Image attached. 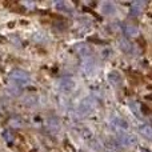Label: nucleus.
<instances>
[{"label":"nucleus","mask_w":152,"mask_h":152,"mask_svg":"<svg viewBox=\"0 0 152 152\" xmlns=\"http://www.w3.org/2000/svg\"><path fill=\"white\" fill-rule=\"evenodd\" d=\"M55 27H58L59 29H61V31H63V29H66V28H67V24H66V23H61V24H60V23H56V24H55Z\"/></svg>","instance_id":"19"},{"label":"nucleus","mask_w":152,"mask_h":152,"mask_svg":"<svg viewBox=\"0 0 152 152\" xmlns=\"http://www.w3.org/2000/svg\"><path fill=\"white\" fill-rule=\"evenodd\" d=\"M3 137H4V140L8 143V144H11V143L15 140V135H13L10 129H7V131L3 132Z\"/></svg>","instance_id":"16"},{"label":"nucleus","mask_w":152,"mask_h":152,"mask_svg":"<svg viewBox=\"0 0 152 152\" xmlns=\"http://www.w3.org/2000/svg\"><path fill=\"white\" fill-rule=\"evenodd\" d=\"M10 77L13 83L19 84V86H26L29 81V75L27 74L26 71H23V69H13V71L11 72Z\"/></svg>","instance_id":"2"},{"label":"nucleus","mask_w":152,"mask_h":152,"mask_svg":"<svg viewBox=\"0 0 152 152\" xmlns=\"http://www.w3.org/2000/svg\"><path fill=\"white\" fill-rule=\"evenodd\" d=\"M102 12L107 16H111V15H115L116 13V7L113 5V3H110V1H105L102 4Z\"/></svg>","instance_id":"10"},{"label":"nucleus","mask_w":152,"mask_h":152,"mask_svg":"<svg viewBox=\"0 0 152 152\" xmlns=\"http://www.w3.org/2000/svg\"><path fill=\"white\" fill-rule=\"evenodd\" d=\"M110 52H111L110 50H105L104 52H102V56L103 58H108V56H110Z\"/></svg>","instance_id":"21"},{"label":"nucleus","mask_w":152,"mask_h":152,"mask_svg":"<svg viewBox=\"0 0 152 152\" xmlns=\"http://www.w3.org/2000/svg\"><path fill=\"white\" fill-rule=\"evenodd\" d=\"M112 124L115 126V128H118V131H127L129 128V124L127 120H124L120 116H113L112 118Z\"/></svg>","instance_id":"6"},{"label":"nucleus","mask_w":152,"mask_h":152,"mask_svg":"<svg viewBox=\"0 0 152 152\" xmlns=\"http://www.w3.org/2000/svg\"><path fill=\"white\" fill-rule=\"evenodd\" d=\"M119 45H120V50L124 53H132V51H134V44L128 39H126V37H121L119 40Z\"/></svg>","instance_id":"8"},{"label":"nucleus","mask_w":152,"mask_h":152,"mask_svg":"<svg viewBox=\"0 0 152 152\" xmlns=\"http://www.w3.org/2000/svg\"><path fill=\"white\" fill-rule=\"evenodd\" d=\"M139 132L148 140H152V127L148 124H142L139 127Z\"/></svg>","instance_id":"12"},{"label":"nucleus","mask_w":152,"mask_h":152,"mask_svg":"<svg viewBox=\"0 0 152 152\" xmlns=\"http://www.w3.org/2000/svg\"><path fill=\"white\" fill-rule=\"evenodd\" d=\"M123 31L124 34L127 35L128 37H136L139 36V28L134 24H124L123 26Z\"/></svg>","instance_id":"7"},{"label":"nucleus","mask_w":152,"mask_h":152,"mask_svg":"<svg viewBox=\"0 0 152 152\" xmlns=\"http://www.w3.org/2000/svg\"><path fill=\"white\" fill-rule=\"evenodd\" d=\"M129 105H131V110H132V112L135 113V115L137 116V118H140L142 116V113H140V110H142V107H139V104L137 103H129Z\"/></svg>","instance_id":"18"},{"label":"nucleus","mask_w":152,"mask_h":152,"mask_svg":"<svg viewBox=\"0 0 152 152\" xmlns=\"http://www.w3.org/2000/svg\"><path fill=\"white\" fill-rule=\"evenodd\" d=\"M29 152H37L36 150H31V151H29Z\"/></svg>","instance_id":"25"},{"label":"nucleus","mask_w":152,"mask_h":152,"mask_svg":"<svg viewBox=\"0 0 152 152\" xmlns=\"http://www.w3.org/2000/svg\"><path fill=\"white\" fill-rule=\"evenodd\" d=\"M95 60L94 59H87L86 60V63H84V66H83V68H84V71H86V74L87 75H92L94 74V71H95Z\"/></svg>","instance_id":"13"},{"label":"nucleus","mask_w":152,"mask_h":152,"mask_svg":"<svg viewBox=\"0 0 152 152\" xmlns=\"http://www.w3.org/2000/svg\"><path fill=\"white\" fill-rule=\"evenodd\" d=\"M142 111H143V113H147V115L151 113V110L147 107V105H142Z\"/></svg>","instance_id":"20"},{"label":"nucleus","mask_w":152,"mask_h":152,"mask_svg":"<svg viewBox=\"0 0 152 152\" xmlns=\"http://www.w3.org/2000/svg\"><path fill=\"white\" fill-rule=\"evenodd\" d=\"M145 97H147V99H150V100H152V94H150V95H147V96H145Z\"/></svg>","instance_id":"23"},{"label":"nucleus","mask_w":152,"mask_h":152,"mask_svg":"<svg viewBox=\"0 0 152 152\" xmlns=\"http://www.w3.org/2000/svg\"><path fill=\"white\" fill-rule=\"evenodd\" d=\"M32 40L34 42H36V43H42V42H44L45 40V35L43 34V32H35L34 35H32Z\"/></svg>","instance_id":"17"},{"label":"nucleus","mask_w":152,"mask_h":152,"mask_svg":"<svg viewBox=\"0 0 152 152\" xmlns=\"http://www.w3.org/2000/svg\"><path fill=\"white\" fill-rule=\"evenodd\" d=\"M23 103L27 107H35L37 104V97L35 95H27V96H24Z\"/></svg>","instance_id":"14"},{"label":"nucleus","mask_w":152,"mask_h":152,"mask_svg":"<svg viewBox=\"0 0 152 152\" xmlns=\"http://www.w3.org/2000/svg\"><path fill=\"white\" fill-rule=\"evenodd\" d=\"M74 50L80 58H88V56L92 53L91 47H89L87 43H77V44H75Z\"/></svg>","instance_id":"4"},{"label":"nucleus","mask_w":152,"mask_h":152,"mask_svg":"<svg viewBox=\"0 0 152 152\" xmlns=\"http://www.w3.org/2000/svg\"><path fill=\"white\" fill-rule=\"evenodd\" d=\"M118 140L121 145H126V147H132L136 144V137L127 131H118Z\"/></svg>","instance_id":"3"},{"label":"nucleus","mask_w":152,"mask_h":152,"mask_svg":"<svg viewBox=\"0 0 152 152\" xmlns=\"http://www.w3.org/2000/svg\"><path fill=\"white\" fill-rule=\"evenodd\" d=\"M140 152H150V151L145 150V148H142V150H140Z\"/></svg>","instance_id":"24"},{"label":"nucleus","mask_w":152,"mask_h":152,"mask_svg":"<svg viewBox=\"0 0 152 152\" xmlns=\"http://www.w3.org/2000/svg\"><path fill=\"white\" fill-rule=\"evenodd\" d=\"M108 80H110V83L112 84V86L118 87L121 84L123 77H121V75L119 74L118 71H112V72H110V75H108Z\"/></svg>","instance_id":"9"},{"label":"nucleus","mask_w":152,"mask_h":152,"mask_svg":"<svg viewBox=\"0 0 152 152\" xmlns=\"http://www.w3.org/2000/svg\"><path fill=\"white\" fill-rule=\"evenodd\" d=\"M145 3L144 1H135L131 5V15L132 16H137L139 13H142V11L144 10Z\"/></svg>","instance_id":"11"},{"label":"nucleus","mask_w":152,"mask_h":152,"mask_svg":"<svg viewBox=\"0 0 152 152\" xmlns=\"http://www.w3.org/2000/svg\"><path fill=\"white\" fill-rule=\"evenodd\" d=\"M89 40H91V42H96L97 44H103V43H104V42H102V40H99V39H95V37H91Z\"/></svg>","instance_id":"22"},{"label":"nucleus","mask_w":152,"mask_h":152,"mask_svg":"<svg viewBox=\"0 0 152 152\" xmlns=\"http://www.w3.org/2000/svg\"><path fill=\"white\" fill-rule=\"evenodd\" d=\"M59 88L64 92H71L75 88V81L71 77H63L59 81Z\"/></svg>","instance_id":"5"},{"label":"nucleus","mask_w":152,"mask_h":152,"mask_svg":"<svg viewBox=\"0 0 152 152\" xmlns=\"http://www.w3.org/2000/svg\"><path fill=\"white\" fill-rule=\"evenodd\" d=\"M94 108H95V100L92 97H86V99H83L80 102L76 112H77L79 116H87L94 111Z\"/></svg>","instance_id":"1"},{"label":"nucleus","mask_w":152,"mask_h":152,"mask_svg":"<svg viewBox=\"0 0 152 152\" xmlns=\"http://www.w3.org/2000/svg\"><path fill=\"white\" fill-rule=\"evenodd\" d=\"M48 128H50V131H52L53 134L58 132L59 128H60V124H59L58 119L56 118H50L48 119Z\"/></svg>","instance_id":"15"}]
</instances>
